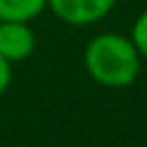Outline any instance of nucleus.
Instances as JSON below:
<instances>
[{
  "instance_id": "nucleus-2",
  "label": "nucleus",
  "mask_w": 147,
  "mask_h": 147,
  "mask_svg": "<svg viewBox=\"0 0 147 147\" xmlns=\"http://www.w3.org/2000/svg\"><path fill=\"white\" fill-rule=\"evenodd\" d=\"M117 0H48L51 11L69 25H92L101 21Z\"/></svg>"
},
{
  "instance_id": "nucleus-5",
  "label": "nucleus",
  "mask_w": 147,
  "mask_h": 147,
  "mask_svg": "<svg viewBox=\"0 0 147 147\" xmlns=\"http://www.w3.org/2000/svg\"><path fill=\"white\" fill-rule=\"evenodd\" d=\"M131 39H133L138 53H140L142 57H147V9L136 18L133 30H131Z\"/></svg>"
},
{
  "instance_id": "nucleus-6",
  "label": "nucleus",
  "mask_w": 147,
  "mask_h": 147,
  "mask_svg": "<svg viewBox=\"0 0 147 147\" xmlns=\"http://www.w3.org/2000/svg\"><path fill=\"white\" fill-rule=\"evenodd\" d=\"M9 83H11V62L0 55V96L7 92Z\"/></svg>"
},
{
  "instance_id": "nucleus-3",
  "label": "nucleus",
  "mask_w": 147,
  "mask_h": 147,
  "mask_svg": "<svg viewBox=\"0 0 147 147\" xmlns=\"http://www.w3.org/2000/svg\"><path fill=\"white\" fill-rule=\"evenodd\" d=\"M34 46H37V39H34L30 23L0 21V55L5 60H9L11 64L21 62L32 55Z\"/></svg>"
},
{
  "instance_id": "nucleus-1",
  "label": "nucleus",
  "mask_w": 147,
  "mask_h": 147,
  "mask_svg": "<svg viewBox=\"0 0 147 147\" xmlns=\"http://www.w3.org/2000/svg\"><path fill=\"white\" fill-rule=\"evenodd\" d=\"M140 60L131 37L117 32H103L94 37L83 55L87 74L106 87H126L140 74Z\"/></svg>"
},
{
  "instance_id": "nucleus-4",
  "label": "nucleus",
  "mask_w": 147,
  "mask_h": 147,
  "mask_svg": "<svg viewBox=\"0 0 147 147\" xmlns=\"http://www.w3.org/2000/svg\"><path fill=\"white\" fill-rule=\"evenodd\" d=\"M48 7V0H0V21L30 23Z\"/></svg>"
}]
</instances>
